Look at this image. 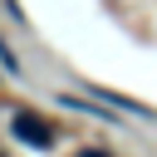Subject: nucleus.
I'll use <instances>...</instances> for the list:
<instances>
[{"label":"nucleus","mask_w":157,"mask_h":157,"mask_svg":"<svg viewBox=\"0 0 157 157\" xmlns=\"http://www.w3.org/2000/svg\"><path fill=\"white\" fill-rule=\"evenodd\" d=\"M10 132L25 147H49V123H39V113H15L10 118Z\"/></svg>","instance_id":"obj_1"},{"label":"nucleus","mask_w":157,"mask_h":157,"mask_svg":"<svg viewBox=\"0 0 157 157\" xmlns=\"http://www.w3.org/2000/svg\"><path fill=\"white\" fill-rule=\"evenodd\" d=\"M0 69H5V74H20V64H15V54L5 49V39H0Z\"/></svg>","instance_id":"obj_2"},{"label":"nucleus","mask_w":157,"mask_h":157,"mask_svg":"<svg viewBox=\"0 0 157 157\" xmlns=\"http://www.w3.org/2000/svg\"><path fill=\"white\" fill-rule=\"evenodd\" d=\"M78 157H103V152H78Z\"/></svg>","instance_id":"obj_3"}]
</instances>
